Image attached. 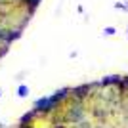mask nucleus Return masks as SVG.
Wrapping results in <instances>:
<instances>
[{
  "instance_id": "1a4fd4ad",
  "label": "nucleus",
  "mask_w": 128,
  "mask_h": 128,
  "mask_svg": "<svg viewBox=\"0 0 128 128\" xmlns=\"http://www.w3.org/2000/svg\"><path fill=\"white\" fill-rule=\"evenodd\" d=\"M19 128H34V124H19Z\"/></svg>"
},
{
  "instance_id": "6e6552de",
  "label": "nucleus",
  "mask_w": 128,
  "mask_h": 128,
  "mask_svg": "<svg viewBox=\"0 0 128 128\" xmlns=\"http://www.w3.org/2000/svg\"><path fill=\"white\" fill-rule=\"evenodd\" d=\"M4 6H10V0H0V8H4Z\"/></svg>"
},
{
  "instance_id": "20e7f679",
  "label": "nucleus",
  "mask_w": 128,
  "mask_h": 128,
  "mask_svg": "<svg viewBox=\"0 0 128 128\" xmlns=\"http://www.w3.org/2000/svg\"><path fill=\"white\" fill-rule=\"evenodd\" d=\"M38 117V113L34 111V109H31V111L29 113H25V115H23L21 117V120H19V124H32V120H34V118Z\"/></svg>"
},
{
  "instance_id": "39448f33",
  "label": "nucleus",
  "mask_w": 128,
  "mask_h": 128,
  "mask_svg": "<svg viewBox=\"0 0 128 128\" xmlns=\"http://www.w3.org/2000/svg\"><path fill=\"white\" fill-rule=\"evenodd\" d=\"M27 94H29V86H27V84H19V86H17V96H19V98H25Z\"/></svg>"
},
{
  "instance_id": "0eeeda50",
  "label": "nucleus",
  "mask_w": 128,
  "mask_h": 128,
  "mask_svg": "<svg viewBox=\"0 0 128 128\" xmlns=\"http://www.w3.org/2000/svg\"><path fill=\"white\" fill-rule=\"evenodd\" d=\"M118 90H128V76H122V84Z\"/></svg>"
},
{
  "instance_id": "9b49d317",
  "label": "nucleus",
  "mask_w": 128,
  "mask_h": 128,
  "mask_svg": "<svg viewBox=\"0 0 128 128\" xmlns=\"http://www.w3.org/2000/svg\"><path fill=\"white\" fill-rule=\"evenodd\" d=\"M0 96H2V92H0Z\"/></svg>"
},
{
  "instance_id": "7ed1b4c3",
  "label": "nucleus",
  "mask_w": 128,
  "mask_h": 128,
  "mask_svg": "<svg viewBox=\"0 0 128 128\" xmlns=\"http://www.w3.org/2000/svg\"><path fill=\"white\" fill-rule=\"evenodd\" d=\"M120 84H122V76L120 75H109V76H103L100 82H98V86H118L120 88Z\"/></svg>"
},
{
  "instance_id": "f03ea898",
  "label": "nucleus",
  "mask_w": 128,
  "mask_h": 128,
  "mask_svg": "<svg viewBox=\"0 0 128 128\" xmlns=\"http://www.w3.org/2000/svg\"><path fill=\"white\" fill-rule=\"evenodd\" d=\"M98 86L96 84H90V82H86V84H80V86H75V88H69V98L71 100H75V102H84L86 98H90L92 96V90Z\"/></svg>"
},
{
  "instance_id": "9d476101",
  "label": "nucleus",
  "mask_w": 128,
  "mask_h": 128,
  "mask_svg": "<svg viewBox=\"0 0 128 128\" xmlns=\"http://www.w3.org/2000/svg\"><path fill=\"white\" fill-rule=\"evenodd\" d=\"M54 128H67L65 124H54Z\"/></svg>"
},
{
  "instance_id": "423d86ee",
  "label": "nucleus",
  "mask_w": 128,
  "mask_h": 128,
  "mask_svg": "<svg viewBox=\"0 0 128 128\" xmlns=\"http://www.w3.org/2000/svg\"><path fill=\"white\" fill-rule=\"evenodd\" d=\"M103 32H105L107 36H113L117 31H115V27H105V29H103Z\"/></svg>"
},
{
  "instance_id": "f257e3e1",
  "label": "nucleus",
  "mask_w": 128,
  "mask_h": 128,
  "mask_svg": "<svg viewBox=\"0 0 128 128\" xmlns=\"http://www.w3.org/2000/svg\"><path fill=\"white\" fill-rule=\"evenodd\" d=\"M63 122L67 124H75V126H78V124L84 122V118H86V109L84 105L80 102H75V100H71V103L67 105V109L63 111Z\"/></svg>"
}]
</instances>
